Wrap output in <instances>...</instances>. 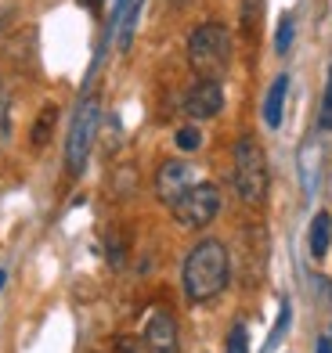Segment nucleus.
I'll list each match as a JSON object with an SVG mask.
<instances>
[{"mask_svg":"<svg viewBox=\"0 0 332 353\" xmlns=\"http://www.w3.org/2000/svg\"><path fill=\"white\" fill-rule=\"evenodd\" d=\"M228 278H231V260H228L224 242H217V238H202V242L184 256L181 285H184V296L192 303L217 299L228 288Z\"/></svg>","mask_w":332,"mask_h":353,"instance_id":"1","label":"nucleus"},{"mask_svg":"<svg viewBox=\"0 0 332 353\" xmlns=\"http://www.w3.org/2000/svg\"><path fill=\"white\" fill-rule=\"evenodd\" d=\"M188 65L199 79H224L231 69V33L220 22H202L188 37Z\"/></svg>","mask_w":332,"mask_h":353,"instance_id":"2","label":"nucleus"},{"mask_svg":"<svg viewBox=\"0 0 332 353\" xmlns=\"http://www.w3.org/2000/svg\"><path fill=\"white\" fill-rule=\"evenodd\" d=\"M235 191L249 205H260L267 195V159L257 137H239L235 141Z\"/></svg>","mask_w":332,"mask_h":353,"instance_id":"3","label":"nucleus"},{"mask_svg":"<svg viewBox=\"0 0 332 353\" xmlns=\"http://www.w3.org/2000/svg\"><path fill=\"white\" fill-rule=\"evenodd\" d=\"M98 123H101V108L94 98H87L72 116V126H69V141H66V166L72 176H80L87 170V159H90V148H94V137H98Z\"/></svg>","mask_w":332,"mask_h":353,"instance_id":"4","label":"nucleus"},{"mask_svg":"<svg viewBox=\"0 0 332 353\" xmlns=\"http://www.w3.org/2000/svg\"><path fill=\"white\" fill-rule=\"evenodd\" d=\"M170 213H173V220H177L181 228H192V231L210 228V223L217 220V213H220V188L210 184V181L192 184L177 202L170 205Z\"/></svg>","mask_w":332,"mask_h":353,"instance_id":"5","label":"nucleus"},{"mask_svg":"<svg viewBox=\"0 0 332 353\" xmlns=\"http://www.w3.org/2000/svg\"><path fill=\"white\" fill-rule=\"evenodd\" d=\"M188 188H192V170H188V163H181V159H166V163L155 170V195H159V202L173 205Z\"/></svg>","mask_w":332,"mask_h":353,"instance_id":"6","label":"nucleus"},{"mask_svg":"<svg viewBox=\"0 0 332 353\" xmlns=\"http://www.w3.org/2000/svg\"><path fill=\"white\" fill-rule=\"evenodd\" d=\"M220 108H224V90H220L217 79H199L184 98V112L192 119H213Z\"/></svg>","mask_w":332,"mask_h":353,"instance_id":"7","label":"nucleus"},{"mask_svg":"<svg viewBox=\"0 0 332 353\" xmlns=\"http://www.w3.org/2000/svg\"><path fill=\"white\" fill-rule=\"evenodd\" d=\"M141 339L148 343L152 353H177V321L166 310H155L145 325V335Z\"/></svg>","mask_w":332,"mask_h":353,"instance_id":"8","label":"nucleus"},{"mask_svg":"<svg viewBox=\"0 0 332 353\" xmlns=\"http://www.w3.org/2000/svg\"><path fill=\"white\" fill-rule=\"evenodd\" d=\"M286 94H289V76H275V83L267 87V98H264V123L271 126V130H278V126H282Z\"/></svg>","mask_w":332,"mask_h":353,"instance_id":"9","label":"nucleus"},{"mask_svg":"<svg viewBox=\"0 0 332 353\" xmlns=\"http://www.w3.org/2000/svg\"><path fill=\"white\" fill-rule=\"evenodd\" d=\"M329 245H332V216L322 210L318 216L311 220V256L314 260H325Z\"/></svg>","mask_w":332,"mask_h":353,"instance_id":"10","label":"nucleus"},{"mask_svg":"<svg viewBox=\"0 0 332 353\" xmlns=\"http://www.w3.org/2000/svg\"><path fill=\"white\" fill-rule=\"evenodd\" d=\"M293 37H296V19H293V14H282L278 29H275V51H278V54H289Z\"/></svg>","mask_w":332,"mask_h":353,"instance_id":"11","label":"nucleus"},{"mask_svg":"<svg viewBox=\"0 0 332 353\" xmlns=\"http://www.w3.org/2000/svg\"><path fill=\"white\" fill-rule=\"evenodd\" d=\"M55 116H58V108H55V105H47V108L40 112V119H37V126H33V134H29V141H33L37 148H40V144H43L47 137H51V126H55Z\"/></svg>","mask_w":332,"mask_h":353,"instance_id":"12","label":"nucleus"},{"mask_svg":"<svg viewBox=\"0 0 332 353\" xmlns=\"http://www.w3.org/2000/svg\"><path fill=\"white\" fill-rule=\"evenodd\" d=\"M300 170L307 176V191H314V176H318V144H307L300 152Z\"/></svg>","mask_w":332,"mask_h":353,"instance_id":"13","label":"nucleus"},{"mask_svg":"<svg viewBox=\"0 0 332 353\" xmlns=\"http://www.w3.org/2000/svg\"><path fill=\"white\" fill-rule=\"evenodd\" d=\"M173 141H177V148H181V152H199V148H202L199 126H181V130L173 134Z\"/></svg>","mask_w":332,"mask_h":353,"instance_id":"14","label":"nucleus"},{"mask_svg":"<svg viewBox=\"0 0 332 353\" xmlns=\"http://www.w3.org/2000/svg\"><path fill=\"white\" fill-rule=\"evenodd\" d=\"M318 126H322V130H332V72H329V79H325V94H322Z\"/></svg>","mask_w":332,"mask_h":353,"instance_id":"15","label":"nucleus"},{"mask_svg":"<svg viewBox=\"0 0 332 353\" xmlns=\"http://www.w3.org/2000/svg\"><path fill=\"white\" fill-rule=\"evenodd\" d=\"M228 353H249V332L246 325H235L228 335Z\"/></svg>","mask_w":332,"mask_h":353,"instance_id":"16","label":"nucleus"},{"mask_svg":"<svg viewBox=\"0 0 332 353\" xmlns=\"http://www.w3.org/2000/svg\"><path fill=\"white\" fill-rule=\"evenodd\" d=\"M116 353H152L145 339H137V335H119L116 339Z\"/></svg>","mask_w":332,"mask_h":353,"instance_id":"17","label":"nucleus"},{"mask_svg":"<svg viewBox=\"0 0 332 353\" xmlns=\"http://www.w3.org/2000/svg\"><path fill=\"white\" fill-rule=\"evenodd\" d=\"M289 317H293L289 303H282V314H278V325H275V335H271V343H278L282 335H286V328H289ZM271 343H267V346H271Z\"/></svg>","mask_w":332,"mask_h":353,"instance_id":"18","label":"nucleus"},{"mask_svg":"<svg viewBox=\"0 0 332 353\" xmlns=\"http://www.w3.org/2000/svg\"><path fill=\"white\" fill-rule=\"evenodd\" d=\"M123 260H126V256H123L119 238H116V234H108V263H113V267L119 270V267H123Z\"/></svg>","mask_w":332,"mask_h":353,"instance_id":"19","label":"nucleus"},{"mask_svg":"<svg viewBox=\"0 0 332 353\" xmlns=\"http://www.w3.org/2000/svg\"><path fill=\"white\" fill-rule=\"evenodd\" d=\"M8 126H11V119H8V105H0V148L8 144Z\"/></svg>","mask_w":332,"mask_h":353,"instance_id":"20","label":"nucleus"},{"mask_svg":"<svg viewBox=\"0 0 332 353\" xmlns=\"http://www.w3.org/2000/svg\"><path fill=\"white\" fill-rule=\"evenodd\" d=\"M318 353H332V343H329V335H322V339H318Z\"/></svg>","mask_w":332,"mask_h":353,"instance_id":"21","label":"nucleus"},{"mask_svg":"<svg viewBox=\"0 0 332 353\" xmlns=\"http://www.w3.org/2000/svg\"><path fill=\"white\" fill-rule=\"evenodd\" d=\"M4 285H8V270H4V267H0V288H4Z\"/></svg>","mask_w":332,"mask_h":353,"instance_id":"22","label":"nucleus"},{"mask_svg":"<svg viewBox=\"0 0 332 353\" xmlns=\"http://www.w3.org/2000/svg\"><path fill=\"white\" fill-rule=\"evenodd\" d=\"M84 4H87V8H101V0H84Z\"/></svg>","mask_w":332,"mask_h":353,"instance_id":"23","label":"nucleus"}]
</instances>
